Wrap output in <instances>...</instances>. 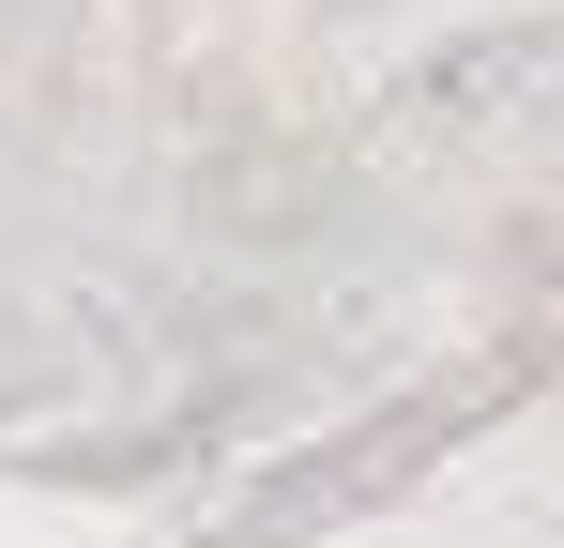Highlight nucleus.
I'll return each mask as SVG.
<instances>
[]
</instances>
